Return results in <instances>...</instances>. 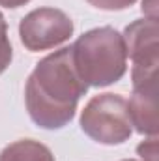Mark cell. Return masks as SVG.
<instances>
[{
	"label": "cell",
	"mask_w": 159,
	"mask_h": 161,
	"mask_svg": "<svg viewBox=\"0 0 159 161\" xmlns=\"http://www.w3.org/2000/svg\"><path fill=\"white\" fill-rule=\"evenodd\" d=\"M88 86L79 77L71 47L40 60L25 88V103L32 122L43 129H60L73 120Z\"/></svg>",
	"instance_id": "1"
},
{
	"label": "cell",
	"mask_w": 159,
	"mask_h": 161,
	"mask_svg": "<svg viewBox=\"0 0 159 161\" xmlns=\"http://www.w3.org/2000/svg\"><path fill=\"white\" fill-rule=\"evenodd\" d=\"M73 66L86 86H109L118 82L127 69L123 36L112 26L88 30L71 45Z\"/></svg>",
	"instance_id": "2"
},
{
	"label": "cell",
	"mask_w": 159,
	"mask_h": 161,
	"mask_svg": "<svg viewBox=\"0 0 159 161\" xmlns=\"http://www.w3.org/2000/svg\"><path fill=\"white\" fill-rule=\"evenodd\" d=\"M82 131L96 142L114 146L131 137L133 125L127 113V101L120 94L94 96L80 114Z\"/></svg>",
	"instance_id": "3"
},
{
	"label": "cell",
	"mask_w": 159,
	"mask_h": 161,
	"mask_svg": "<svg viewBox=\"0 0 159 161\" xmlns=\"http://www.w3.org/2000/svg\"><path fill=\"white\" fill-rule=\"evenodd\" d=\"M125 53L133 62L131 80L157 79L159 77V25L157 19H139L131 23L123 32Z\"/></svg>",
	"instance_id": "4"
},
{
	"label": "cell",
	"mask_w": 159,
	"mask_h": 161,
	"mask_svg": "<svg viewBox=\"0 0 159 161\" xmlns=\"http://www.w3.org/2000/svg\"><path fill=\"white\" fill-rule=\"evenodd\" d=\"M73 34V21L56 8H40L23 17L19 25L21 43L32 51H47L62 45Z\"/></svg>",
	"instance_id": "5"
},
{
	"label": "cell",
	"mask_w": 159,
	"mask_h": 161,
	"mask_svg": "<svg viewBox=\"0 0 159 161\" xmlns=\"http://www.w3.org/2000/svg\"><path fill=\"white\" fill-rule=\"evenodd\" d=\"M127 113L131 125L140 135L157 137V79L133 84V94L127 101Z\"/></svg>",
	"instance_id": "6"
},
{
	"label": "cell",
	"mask_w": 159,
	"mask_h": 161,
	"mask_svg": "<svg viewBox=\"0 0 159 161\" xmlns=\"http://www.w3.org/2000/svg\"><path fill=\"white\" fill-rule=\"evenodd\" d=\"M0 161H54L52 152L32 139H21L0 152Z\"/></svg>",
	"instance_id": "7"
},
{
	"label": "cell",
	"mask_w": 159,
	"mask_h": 161,
	"mask_svg": "<svg viewBox=\"0 0 159 161\" xmlns=\"http://www.w3.org/2000/svg\"><path fill=\"white\" fill-rule=\"evenodd\" d=\"M13 51H11V43H9V36H8V25L4 15L0 13V73H4L11 62Z\"/></svg>",
	"instance_id": "8"
},
{
	"label": "cell",
	"mask_w": 159,
	"mask_h": 161,
	"mask_svg": "<svg viewBox=\"0 0 159 161\" xmlns=\"http://www.w3.org/2000/svg\"><path fill=\"white\" fill-rule=\"evenodd\" d=\"M90 6L97 8V9H105V11H120V9H127L129 6H133L137 0H86Z\"/></svg>",
	"instance_id": "9"
},
{
	"label": "cell",
	"mask_w": 159,
	"mask_h": 161,
	"mask_svg": "<svg viewBox=\"0 0 159 161\" xmlns=\"http://www.w3.org/2000/svg\"><path fill=\"white\" fill-rule=\"evenodd\" d=\"M139 156L142 161H157V137H150L148 141H142L137 146Z\"/></svg>",
	"instance_id": "10"
},
{
	"label": "cell",
	"mask_w": 159,
	"mask_h": 161,
	"mask_svg": "<svg viewBox=\"0 0 159 161\" xmlns=\"http://www.w3.org/2000/svg\"><path fill=\"white\" fill-rule=\"evenodd\" d=\"M157 0H142V11L150 19H157Z\"/></svg>",
	"instance_id": "11"
},
{
	"label": "cell",
	"mask_w": 159,
	"mask_h": 161,
	"mask_svg": "<svg viewBox=\"0 0 159 161\" xmlns=\"http://www.w3.org/2000/svg\"><path fill=\"white\" fill-rule=\"evenodd\" d=\"M28 2L30 0H0V6H4V8H21Z\"/></svg>",
	"instance_id": "12"
},
{
	"label": "cell",
	"mask_w": 159,
	"mask_h": 161,
	"mask_svg": "<svg viewBox=\"0 0 159 161\" xmlns=\"http://www.w3.org/2000/svg\"><path fill=\"white\" fill-rule=\"evenodd\" d=\"M123 161H137V159H123Z\"/></svg>",
	"instance_id": "13"
}]
</instances>
